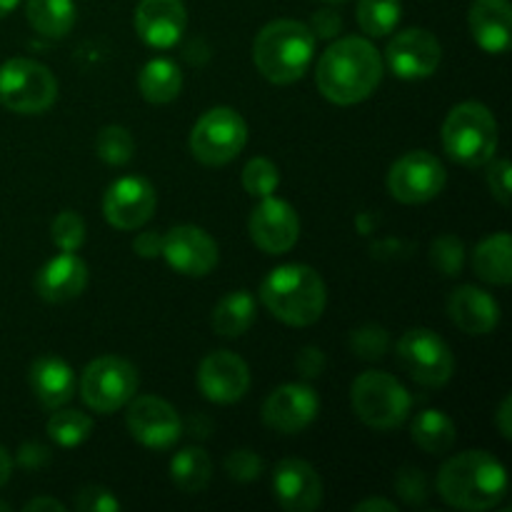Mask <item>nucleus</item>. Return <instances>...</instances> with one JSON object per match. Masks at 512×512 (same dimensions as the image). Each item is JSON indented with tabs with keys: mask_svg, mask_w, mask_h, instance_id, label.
<instances>
[{
	"mask_svg": "<svg viewBox=\"0 0 512 512\" xmlns=\"http://www.w3.org/2000/svg\"><path fill=\"white\" fill-rule=\"evenodd\" d=\"M30 390L45 410H58L70 403L75 393L73 368L58 355H40L30 365Z\"/></svg>",
	"mask_w": 512,
	"mask_h": 512,
	"instance_id": "nucleus-24",
	"label": "nucleus"
},
{
	"mask_svg": "<svg viewBox=\"0 0 512 512\" xmlns=\"http://www.w3.org/2000/svg\"><path fill=\"white\" fill-rule=\"evenodd\" d=\"M410 438L420 450L430 455H443L453 448L455 443V423L453 418L443 413V410H423L413 418L410 425Z\"/></svg>",
	"mask_w": 512,
	"mask_h": 512,
	"instance_id": "nucleus-29",
	"label": "nucleus"
},
{
	"mask_svg": "<svg viewBox=\"0 0 512 512\" xmlns=\"http://www.w3.org/2000/svg\"><path fill=\"white\" fill-rule=\"evenodd\" d=\"M53 243L58 245L60 253H78L85 243V223L75 210H63L50 225Z\"/></svg>",
	"mask_w": 512,
	"mask_h": 512,
	"instance_id": "nucleus-36",
	"label": "nucleus"
},
{
	"mask_svg": "<svg viewBox=\"0 0 512 512\" xmlns=\"http://www.w3.org/2000/svg\"><path fill=\"white\" fill-rule=\"evenodd\" d=\"M403 15L400 0H360L358 3V25L363 33L373 38H385L393 33Z\"/></svg>",
	"mask_w": 512,
	"mask_h": 512,
	"instance_id": "nucleus-32",
	"label": "nucleus"
},
{
	"mask_svg": "<svg viewBox=\"0 0 512 512\" xmlns=\"http://www.w3.org/2000/svg\"><path fill=\"white\" fill-rule=\"evenodd\" d=\"M28 23L45 38H63L75 25V0H25Z\"/></svg>",
	"mask_w": 512,
	"mask_h": 512,
	"instance_id": "nucleus-30",
	"label": "nucleus"
},
{
	"mask_svg": "<svg viewBox=\"0 0 512 512\" xmlns=\"http://www.w3.org/2000/svg\"><path fill=\"white\" fill-rule=\"evenodd\" d=\"M133 248L140 258H158L163 253V233H158V230H145V233H140L133 240Z\"/></svg>",
	"mask_w": 512,
	"mask_h": 512,
	"instance_id": "nucleus-45",
	"label": "nucleus"
},
{
	"mask_svg": "<svg viewBox=\"0 0 512 512\" xmlns=\"http://www.w3.org/2000/svg\"><path fill=\"white\" fill-rule=\"evenodd\" d=\"M255 313H258V305L253 295L248 290H235L215 305L210 325L220 338H240L255 323Z\"/></svg>",
	"mask_w": 512,
	"mask_h": 512,
	"instance_id": "nucleus-26",
	"label": "nucleus"
},
{
	"mask_svg": "<svg viewBox=\"0 0 512 512\" xmlns=\"http://www.w3.org/2000/svg\"><path fill=\"white\" fill-rule=\"evenodd\" d=\"M295 365H298V373L303 375L305 380L318 378V375L325 370L323 350L313 348V345H308V348L300 350V355H298V360H295Z\"/></svg>",
	"mask_w": 512,
	"mask_h": 512,
	"instance_id": "nucleus-43",
	"label": "nucleus"
},
{
	"mask_svg": "<svg viewBox=\"0 0 512 512\" xmlns=\"http://www.w3.org/2000/svg\"><path fill=\"white\" fill-rule=\"evenodd\" d=\"M280 185V173L275 168L273 160L268 158H253L248 160V165L243 168V188L245 193H250L253 198H268L278 190Z\"/></svg>",
	"mask_w": 512,
	"mask_h": 512,
	"instance_id": "nucleus-35",
	"label": "nucleus"
},
{
	"mask_svg": "<svg viewBox=\"0 0 512 512\" xmlns=\"http://www.w3.org/2000/svg\"><path fill=\"white\" fill-rule=\"evenodd\" d=\"M263 470V458L253 450H235L225 458V473L230 475V480H238V483H253L263 475Z\"/></svg>",
	"mask_w": 512,
	"mask_h": 512,
	"instance_id": "nucleus-38",
	"label": "nucleus"
},
{
	"mask_svg": "<svg viewBox=\"0 0 512 512\" xmlns=\"http://www.w3.org/2000/svg\"><path fill=\"white\" fill-rule=\"evenodd\" d=\"M310 30H313L315 40L323 38V40H333L338 38V33L343 30V18H340L335 10L323 8L313 15V23H310Z\"/></svg>",
	"mask_w": 512,
	"mask_h": 512,
	"instance_id": "nucleus-42",
	"label": "nucleus"
},
{
	"mask_svg": "<svg viewBox=\"0 0 512 512\" xmlns=\"http://www.w3.org/2000/svg\"><path fill=\"white\" fill-rule=\"evenodd\" d=\"M165 263L185 278H203L218 265V243L198 225H178L163 235Z\"/></svg>",
	"mask_w": 512,
	"mask_h": 512,
	"instance_id": "nucleus-15",
	"label": "nucleus"
},
{
	"mask_svg": "<svg viewBox=\"0 0 512 512\" xmlns=\"http://www.w3.org/2000/svg\"><path fill=\"white\" fill-rule=\"evenodd\" d=\"M135 393H138V370L130 360L118 355L95 358L80 375V398L93 413H115L125 408Z\"/></svg>",
	"mask_w": 512,
	"mask_h": 512,
	"instance_id": "nucleus-9",
	"label": "nucleus"
},
{
	"mask_svg": "<svg viewBox=\"0 0 512 512\" xmlns=\"http://www.w3.org/2000/svg\"><path fill=\"white\" fill-rule=\"evenodd\" d=\"M388 333L380 325H363V328L353 330L350 335V348L358 358L363 360H380L388 353Z\"/></svg>",
	"mask_w": 512,
	"mask_h": 512,
	"instance_id": "nucleus-37",
	"label": "nucleus"
},
{
	"mask_svg": "<svg viewBox=\"0 0 512 512\" xmlns=\"http://www.w3.org/2000/svg\"><path fill=\"white\" fill-rule=\"evenodd\" d=\"M473 268L480 280L490 285H510L512 280V238L495 233L485 238L473 253Z\"/></svg>",
	"mask_w": 512,
	"mask_h": 512,
	"instance_id": "nucleus-25",
	"label": "nucleus"
},
{
	"mask_svg": "<svg viewBox=\"0 0 512 512\" xmlns=\"http://www.w3.org/2000/svg\"><path fill=\"white\" fill-rule=\"evenodd\" d=\"M20 0H0V18H5L8 13H13L15 5H18Z\"/></svg>",
	"mask_w": 512,
	"mask_h": 512,
	"instance_id": "nucleus-51",
	"label": "nucleus"
},
{
	"mask_svg": "<svg viewBox=\"0 0 512 512\" xmlns=\"http://www.w3.org/2000/svg\"><path fill=\"white\" fill-rule=\"evenodd\" d=\"M443 48L425 28H408L393 35L385 48V63L400 80H423L438 70Z\"/></svg>",
	"mask_w": 512,
	"mask_h": 512,
	"instance_id": "nucleus-13",
	"label": "nucleus"
},
{
	"mask_svg": "<svg viewBox=\"0 0 512 512\" xmlns=\"http://www.w3.org/2000/svg\"><path fill=\"white\" fill-rule=\"evenodd\" d=\"M475 43L490 55H503L510 48L512 8L508 0H473L468 13Z\"/></svg>",
	"mask_w": 512,
	"mask_h": 512,
	"instance_id": "nucleus-23",
	"label": "nucleus"
},
{
	"mask_svg": "<svg viewBox=\"0 0 512 512\" xmlns=\"http://www.w3.org/2000/svg\"><path fill=\"white\" fill-rule=\"evenodd\" d=\"M430 263L445 278H455L465 268V245L458 235H440L430 245Z\"/></svg>",
	"mask_w": 512,
	"mask_h": 512,
	"instance_id": "nucleus-34",
	"label": "nucleus"
},
{
	"mask_svg": "<svg viewBox=\"0 0 512 512\" xmlns=\"http://www.w3.org/2000/svg\"><path fill=\"white\" fill-rule=\"evenodd\" d=\"M448 315L463 333L488 335L500 323L498 300L483 288L475 285H460L448 298Z\"/></svg>",
	"mask_w": 512,
	"mask_h": 512,
	"instance_id": "nucleus-21",
	"label": "nucleus"
},
{
	"mask_svg": "<svg viewBox=\"0 0 512 512\" xmlns=\"http://www.w3.org/2000/svg\"><path fill=\"white\" fill-rule=\"evenodd\" d=\"M385 63L368 38L348 35L325 48L315 68V83L325 100L335 105H355L375 93L383 80Z\"/></svg>",
	"mask_w": 512,
	"mask_h": 512,
	"instance_id": "nucleus-1",
	"label": "nucleus"
},
{
	"mask_svg": "<svg viewBox=\"0 0 512 512\" xmlns=\"http://www.w3.org/2000/svg\"><path fill=\"white\" fill-rule=\"evenodd\" d=\"M95 150H98V158L103 163L120 168V165L133 160L135 140L130 130L123 128V125H105L98 133V138H95Z\"/></svg>",
	"mask_w": 512,
	"mask_h": 512,
	"instance_id": "nucleus-33",
	"label": "nucleus"
},
{
	"mask_svg": "<svg viewBox=\"0 0 512 512\" xmlns=\"http://www.w3.org/2000/svg\"><path fill=\"white\" fill-rule=\"evenodd\" d=\"M25 512H40V510H50V512H65V505L60 503V500H53V498H35L30 500V503H25Z\"/></svg>",
	"mask_w": 512,
	"mask_h": 512,
	"instance_id": "nucleus-48",
	"label": "nucleus"
},
{
	"mask_svg": "<svg viewBox=\"0 0 512 512\" xmlns=\"http://www.w3.org/2000/svg\"><path fill=\"white\" fill-rule=\"evenodd\" d=\"M260 303L273 318L293 328L318 323L328 303V290L318 270L303 263L280 265L270 270L260 285Z\"/></svg>",
	"mask_w": 512,
	"mask_h": 512,
	"instance_id": "nucleus-3",
	"label": "nucleus"
},
{
	"mask_svg": "<svg viewBox=\"0 0 512 512\" xmlns=\"http://www.w3.org/2000/svg\"><path fill=\"white\" fill-rule=\"evenodd\" d=\"M10 505L8 503H0V512H8Z\"/></svg>",
	"mask_w": 512,
	"mask_h": 512,
	"instance_id": "nucleus-52",
	"label": "nucleus"
},
{
	"mask_svg": "<svg viewBox=\"0 0 512 512\" xmlns=\"http://www.w3.org/2000/svg\"><path fill=\"white\" fill-rule=\"evenodd\" d=\"M140 93L148 103L153 105H165L173 103L175 98L183 90V73H180L178 65L168 58H153L143 65L140 70Z\"/></svg>",
	"mask_w": 512,
	"mask_h": 512,
	"instance_id": "nucleus-27",
	"label": "nucleus"
},
{
	"mask_svg": "<svg viewBox=\"0 0 512 512\" xmlns=\"http://www.w3.org/2000/svg\"><path fill=\"white\" fill-rule=\"evenodd\" d=\"M320 410L318 393L310 385L288 383L275 388L263 403L265 428L280 435H298L315 423Z\"/></svg>",
	"mask_w": 512,
	"mask_h": 512,
	"instance_id": "nucleus-14",
	"label": "nucleus"
},
{
	"mask_svg": "<svg viewBox=\"0 0 512 512\" xmlns=\"http://www.w3.org/2000/svg\"><path fill=\"white\" fill-rule=\"evenodd\" d=\"M198 388L205 400L218 405L238 403L250 388V368L240 355L230 350H215L200 363Z\"/></svg>",
	"mask_w": 512,
	"mask_h": 512,
	"instance_id": "nucleus-18",
	"label": "nucleus"
},
{
	"mask_svg": "<svg viewBox=\"0 0 512 512\" xmlns=\"http://www.w3.org/2000/svg\"><path fill=\"white\" fill-rule=\"evenodd\" d=\"M75 508L80 512H118L123 505L120 500L110 493L108 488H100V485H88L78 493L75 498Z\"/></svg>",
	"mask_w": 512,
	"mask_h": 512,
	"instance_id": "nucleus-40",
	"label": "nucleus"
},
{
	"mask_svg": "<svg viewBox=\"0 0 512 512\" xmlns=\"http://www.w3.org/2000/svg\"><path fill=\"white\" fill-rule=\"evenodd\" d=\"M190 430H193L198 438H208L210 430H213V423H210V420H205L203 415H195V418H190Z\"/></svg>",
	"mask_w": 512,
	"mask_h": 512,
	"instance_id": "nucleus-50",
	"label": "nucleus"
},
{
	"mask_svg": "<svg viewBox=\"0 0 512 512\" xmlns=\"http://www.w3.org/2000/svg\"><path fill=\"white\" fill-rule=\"evenodd\" d=\"M245 143H248V123L238 110L223 108V105L205 110L188 138L193 158L210 168L233 163L243 153Z\"/></svg>",
	"mask_w": 512,
	"mask_h": 512,
	"instance_id": "nucleus-7",
	"label": "nucleus"
},
{
	"mask_svg": "<svg viewBox=\"0 0 512 512\" xmlns=\"http://www.w3.org/2000/svg\"><path fill=\"white\" fill-rule=\"evenodd\" d=\"M510 160L508 158H498V160H490V168H488V188L493 193V198L498 200L500 205L508 208L510 205Z\"/></svg>",
	"mask_w": 512,
	"mask_h": 512,
	"instance_id": "nucleus-41",
	"label": "nucleus"
},
{
	"mask_svg": "<svg viewBox=\"0 0 512 512\" xmlns=\"http://www.w3.org/2000/svg\"><path fill=\"white\" fill-rule=\"evenodd\" d=\"M155 188L150 180L140 175H128V178L115 180L103 198V215L113 228L118 230H138L153 218Z\"/></svg>",
	"mask_w": 512,
	"mask_h": 512,
	"instance_id": "nucleus-16",
	"label": "nucleus"
},
{
	"mask_svg": "<svg viewBox=\"0 0 512 512\" xmlns=\"http://www.w3.org/2000/svg\"><path fill=\"white\" fill-rule=\"evenodd\" d=\"M495 425H498L500 435H503L505 440L512 438V398L508 395V398L500 403L498 413H495Z\"/></svg>",
	"mask_w": 512,
	"mask_h": 512,
	"instance_id": "nucleus-46",
	"label": "nucleus"
},
{
	"mask_svg": "<svg viewBox=\"0 0 512 512\" xmlns=\"http://www.w3.org/2000/svg\"><path fill=\"white\" fill-rule=\"evenodd\" d=\"M50 460V450L40 443H23L18 450V465L25 470H38L43 468Z\"/></svg>",
	"mask_w": 512,
	"mask_h": 512,
	"instance_id": "nucleus-44",
	"label": "nucleus"
},
{
	"mask_svg": "<svg viewBox=\"0 0 512 512\" xmlns=\"http://www.w3.org/2000/svg\"><path fill=\"white\" fill-rule=\"evenodd\" d=\"M88 285V265L75 253H60L35 275V290L45 303H68Z\"/></svg>",
	"mask_w": 512,
	"mask_h": 512,
	"instance_id": "nucleus-22",
	"label": "nucleus"
},
{
	"mask_svg": "<svg viewBox=\"0 0 512 512\" xmlns=\"http://www.w3.org/2000/svg\"><path fill=\"white\" fill-rule=\"evenodd\" d=\"M93 433V420L80 410H53L48 420V435L60 448H78Z\"/></svg>",
	"mask_w": 512,
	"mask_h": 512,
	"instance_id": "nucleus-31",
	"label": "nucleus"
},
{
	"mask_svg": "<svg viewBox=\"0 0 512 512\" xmlns=\"http://www.w3.org/2000/svg\"><path fill=\"white\" fill-rule=\"evenodd\" d=\"M315 55V35L300 20L280 18L265 25L253 43L255 68L275 85H290L308 73Z\"/></svg>",
	"mask_w": 512,
	"mask_h": 512,
	"instance_id": "nucleus-4",
	"label": "nucleus"
},
{
	"mask_svg": "<svg viewBox=\"0 0 512 512\" xmlns=\"http://www.w3.org/2000/svg\"><path fill=\"white\" fill-rule=\"evenodd\" d=\"M125 425L128 433L150 450L173 448L183 435V420L178 410L158 395H138L130 400Z\"/></svg>",
	"mask_w": 512,
	"mask_h": 512,
	"instance_id": "nucleus-12",
	"label": "nucleus"
},
{
	"mask_svg": "<svg viewBox=\"0 0 512 512\" xmlns=\"http://www.w3.org/2000/svg\"><path fill=\"white\" fill-rule=\"evenodd\" d=\"M213 478V460L203 448H183L170 460V480L185 495L203 493Z\"/></svg>",
	"mask_w": 512,
	"mask_h": 512,
	"instance_id": "nucleus-28",
	"label": "nucleus"
},
{
	"mask_svg": "<svg viewBox=\"0 0 512 512\" xmlns=\"http://www.w3.org/2000/svg\"><path fill=\"white\" fill-rule=\"evenodd\" d=\"M448 183V170L428 150H410L400 155L388 170V193L398 203L420 205L435 200L445 190Z\"/></svg>",
	"mask_w": 512,
	"mask_h": 512,
	"instance_id": "nucleus-10",
	"label": "nucleus"
},
{
	"mask_svg": "<svg viewBox=\"0 0 512 512\" xmlns=\"http://www.w3.org/2000/svg\"><path fill=\"white\" fill-rule=\"evenodd\" d=\"M328 3H345V0H328Z\"/></svg>",
	"mask_w": 512,
	"mask_h": 512,
	"instance_id": "nucleus-53",
	"label": "nucleus"
},
{
	"mask_svg": "<svg viewBox=\"0 0 512 512\" xmlns=\"http://www.w3.org/2000/svg\"><path fill=\"white\" fill-rule=\"evenodd\" d=\"M355 415L373 430H395L408 420L410 395L398 378L383 370H368L350 388Z\"/></svg>",
	"mask_w": 512,
	"mask_h": 512,
	"instance_id": "nucleus-6",
	"label": "nucleus"
},
{
	"mask_svg": "<svg viewBox=\"0 0 512 512\" xmlns=\"http://www.w3.org/2000/svg\"><path fill=\"white\" fill-rule=\"evenodd\" d=\"M438 493L450 508L483 512L498 508L508 495V473L488 450H465L438 470Z\"/></svg>",
	"mask_w": 512,
	"mask_h": 512,
	"instance_id": "nucleus-2",
	"label": "nucleus"
},
{
	"mask_svg": "<svg viewBox=\"0 0 512 512\" xmlns=\"http://www.w3.org/2000/svg\"><path fill=\"white\" fill-rule=\"evenodd\" d=\"M188 13L183 0H140L135 8V30L145 45L168 50L183 38Z\"/></svg>",
	"mask_w": 512,
	"mask_h": 512,
	"instance_id": "nucleus-20",
	"label": "nucleus"
},
{
	"mask_svg": "<svg viewBox=\"0 0 512 512\" xmlns=\"http://www.w3.org/2000/svg\"><path fill=\"white\" fill-rule=\"evenodd\" d=\"M58 98V80L43 63L10 58L0 65V103L18 115H40Z\"/></svg>",
	"mask_w": 512,
	"mask_h": 512,
	"instance_id": "nucleus-8",
	"label": "nucleus"
},
{
	"mask_svg": "<svg viewBox=\"0 0 512 512\" xmlns=\"http://www.w3.org/2000/svg\"><path fill=\"white\" fill-rule=\"evenodd\" d=\"M10 475H13V458H10L8 450L0 445V488H3L5 483L10 480Z\"/></svg>",
	"mask_w": 512,
	"mask_h": 512,
	"instance_id": "nucleus-49",
	"label": "nucleus"
},
{
	"mask_svg": "<svg viewBox=\"0 0 512 512\" xmlns=\"http://www.w3.org/2000/svg\"><path fill=\"white\" fill-rule=\"evenodd\" d=\"M395 490H398L400 500L408 505H423L428 498V485H425V475L418 468H403L395 478Z\"/></svg>",
	"mask_w": 512,
	"mask_h": 512,
	"instance_id": "nucleus-39",
	"label": "nucleus"
},
{
	"mask_svg": "<svg viewBox=\"0 0 512 512\" xmlns=\"http://www.w3.org/2000/svg\"><path fill=\"white\" fill-rule=\"evenodd\" d=\"M355 512H398V505L393 500L383 498H368L363 503L355 505Z\"/></svg>",
	"mask_w": 512,
	"mask_h": 512,
	"instance_id": "nucleus-47",
	"label": "nucleus"
},
{
	"mask_svg": "<svg viewBox=\"0 0 512 512\" xmlns=\"http://www.w3.org/2000/svg\"><path fill=\"white\" fill-rule=\"evenodd\" d=\"M273 495L288 512H313L323 503V480L305 460L285 458L273 470Z\"/></svg>",
	"mask_w": 512,
	"mask_h": 512,
	"instance_id": "nucleus-19",
	"label": "nucleus"
},
{
	"mask_svg": "<svg viewBox=\"0 0 512 512\" xmlns=\"http://www.w3.org/2000/svg\"><path fill=\"white\" fill-rule=\"evenodd\" d=\"M443 148L465 168H483L498 150V120L483 103L455 105L443 123Z\"/></svg>",
	"mask_w": 512,
	"mask_h": 512,
	"instance_id": "nucleus-5",
	"label": "nucleus"
},
{
	"mask_svg": "<svg viewBox=\"0 0 512 512\" xmlns=\"http://www.w3.org/2000/svg\"><path fill=\"white\" fill-rule=\"evenodd\" d=\"M248 230L253 243L263 253L283 255L298 243L300 220L288 200L268 195V198H260V205L250 213Z\"/></svg>",
	"mask_w": 512,
	"mask_h": 512,
	"instance_id": "nucleus-17",
	"label": "nucleus"
},
{
	"mask_svg": "<svg viewBox=\"0 0 512 512\" xmlns=\"http://www.w3.org/2000/svg\"><path fill=\"white\" fill-rule=\"evenodd\" d=\"M398 360L405 373L425 388H443L455 373L448 343L428 328H413L398 340Z\"/></svg>",
	"mask_w": 512,
	"mask_h": 512,
	"instance_id": "nucleus-11",
	"label": "nucleus"
}]
</instances>
